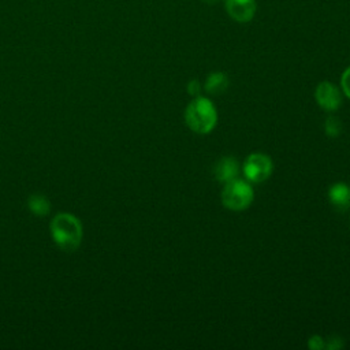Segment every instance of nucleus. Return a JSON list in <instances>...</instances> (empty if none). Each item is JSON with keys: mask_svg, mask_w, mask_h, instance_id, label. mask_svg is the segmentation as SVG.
<instances>
[{"mask_svg": "<svg viewBox=\"0 0 350 350\" xmlns=\"http://www.w3.org/2000/svg\"><path fill=\"white\" fill-rule=\"evenodd\" d=\"M187 92H189V94H191V96H198L200 92H201V85H200V82H198L197 79L190 81V82L187 83Z\"/></svg>", "mask_w": 350, "mask_h": 350, "instance_id": "nucleus-13", "label": "nucleus"}, {"mask_svg": "<svg viewBox=\"0 0 350 350\" xmlns=\"http://www.w3.org/2000/svg\"><path fill=\"white\" fill-rule=\"evenodd\" d=\"M340 85H342V89H343L345 94L350 98V66H349V67L345 70V72L342 74Z\"/></svg>", "mask_w": 350, "mask_h": 350, "instance_id": "nucleus-12", "label": "nucleus"}, {"mask_svg": "<svg viewBox=\"0 0 350 350\" xmlns=\"http://www.w3.org/2000/svg\"><path fill=\"white\" fill-rule=\"evenodd\" d=\"M324 130L328 137H338L342 131V123L336 116H328L324 123Z\"/></svg>", "mask_w": 350, "mask_h": 350, "instance_id": "nucleus-11", "label": "nucleus"}, {"mask_svg": "<svg viewBox=\"0 0 350 350\" xmlns=\"http://www.w3.org/2000/svg\"><path fill=\"white\" fill-rule=\"evenodd\" d=\"M328 200L338 211H346L350 206V189L339 182L329 187L328 190Z\"/></svg>", "mask_w": 350, "mask_h": 350, "instance_id": "nucleus-8", "label": "nucleus"}, {"mask_svg": "<svg viewBox=\"0 0 350 350\" xmlns=\"http://www.w3.org/2000/svg\"><path fill=\"white\" fill-rule=\"evenodd\" d=\"M215 178L221 182L227 183L237 178L239 172V164L234 157H223L215 165Z\"/></svg>", "mask_w": 350, "mask_h": 350, "instance_id": "nucleus-7", "label": "nucleus"}, {"mask_svg": "<svg viewBox=\"0 0 350 350\" xmlns=\"http://www.w3.org/2000/svg\"><path fill=\"white\" fill-rule=\"evenodd\" d=\"M228 88V77L221 72H211L205 81V90L211 94H221Z\"/></svg>", "mask_w": 350, "mask_h": 350, "instance_id": "nucleus-9", "label": "nucleus"}, {"mask_svg": "<svg viewBox=\"0 0 350 350\" xmlns=\"http://www.w3.org/2000/svg\"><path fill=\"white\" fill-rule=\"evenodd\" d=\"M316 101L325 111H336L342 104V94L339 89L331 82H321L316 88Z\"/></svg>", "mask_w": 350, "mask_h": 350, "instance_id": "nucleus-5", "label": "nucleus"}, {"mask_svg": "<svg viewBox=\"0 0 350 350\" xmlns=\"http://www.w3.org/2000/svg\"><path fill=\"white\" fill-rule=\"evenodd\" d=\"M227 14L237 22L245 23L254 18L257 11L256 0H224Z\"/></svg>", "mask_w": 350, "mask_h": 350, "instance_id": "nucleus-6", "label": "nucleus"}, {"mask_svg": "<svg viewBox=\"0 0 350 350\" xmlns=\"http://www.w3.org/2000/svg\"><path fill=\"white\" fill-rule=\"evenodd\" d=\"M27 205H29V209L37 216H44L51 211V202L42 194L30 196V198L27 201Z\"/></svg>", "mask_w": 350, "mask_h": 350, "instance_id": "nucleus-10", "label": "nucleus"}, {"mask_svg": "<svg viewBox=\"0 0 350 350\" xmlns=\"http://www.w3.org/2000/svg\"><path fill=\"white\" fill-rule=\"evenodd\" d=\"M254 191L252 186L242 179L227 182L221 190V202L230 211H243L253 201Z\"/></svg>", "mask_w": 350, "mask_h": 350, "instance_id": "nucleus-3", "label": "nucleus"}, {"mask_svg": "<svg viewBox=\"0 0 350 350\" xmlns=\"http://www.w3.org/2000/svg\"><path fill=\"white\" fill-rule=\"evenodd\" d=\"M324 346V342H323V339L320 338V336H312L310 339H309V347H312V349H314V350H319V349H321Z\"/></svg>", "mask_w": 350, "mask_h": 350, "instance_id": "nucleus-14", "label": "nucleus"}, {"mask_svg": "<svg viewBox=\"0 0 350 350\" xmlns=\"http://www.w3.org/2000/svg\"><path fill=\"white\" fill-rule=\"evenodd\" d=\"M343 343H342V340L339 339V338H336V336H332V338H329L328 339V345H327V347L328 349H338V347H340Z\"/></svg>", "mask_w": 350, "mask_h": 350, "instance_id": "nucleus-15", "label": "nucleus"}, {"mask_svg": "<svg viewBox=\"0 0 350 350\" xmlns=\"http://www.w3.org/2000/svg\"><path fill=\"white\" fill-rule=\"evenodd\" d=\"M49 228L53 242L64 252L75 250L82 241V224L71 213H57L52 219Z\"/></svg>", "mask_w": 350, "mask_h": 350, "instance_id": "nucleus-1", "label": "nucleus"}, {"mask_svg": "<svg viewBox=\"0 0 350 350\" xmlns=\"http://www.w3.org/2000/svg\"><path fill=\"white\" fill-rule=\"evenodd\" d=\"M186 124L198 134L209 133L217 120V113L213 103L205 97L197 96L185 111Z\"/></svg>", "mask_w": 350, "mask_h": 350, "instance_id": "nucleus-2", "label": "nucleus"}, {"mask_svg": "<svg viewBox=\"0 0 350 350\" xmlns=\"http://www.w3.org/2000/svg\"><path fill=\"white\" fill-rule=\"evenodd\" d=\"M272 168L271 157L264 153H252L243 164V174L250 182L260 183L269 178Z\"/></svg>", "mask_w": 350, "mask_h": 350, "instance_id": "nucleus-4", "label": "nucleus"}, {"mask_svg": "<svg viewBox=\"0 0 350 350\" xmlns=\"http://www.w3.org/2000/svg\"><path fill=\"white\" fill-rule=\"evenodd\" d=\"M202 1H204L205 4H209V5H211V4H216V3H219L220 0H202Z\"/></svg>", "mask_w": 350, "mask_h": 350, "instance_id": "nucleus-16", "label": "nucleus"}]
</instances>
